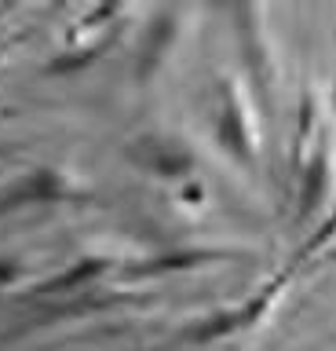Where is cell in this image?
Returning <instances> with one entry per match:
<instances>
[{
    "label": "cell",
    "mask_w": 336,
    "mask_h": 351,
    "mask_svg": "<svg viewBox=\"0 0 336 351\" xmlns=\"http://www.w3.org/2000/svg\"><path fill=\"white\" fill-rule=\"evenodd\" d=\"M205 202H209V194H205V183L201 180H183L176 186V205L183 208H201Z\"/></svg>",
    "instance_id": "1"
}]
</instances>
